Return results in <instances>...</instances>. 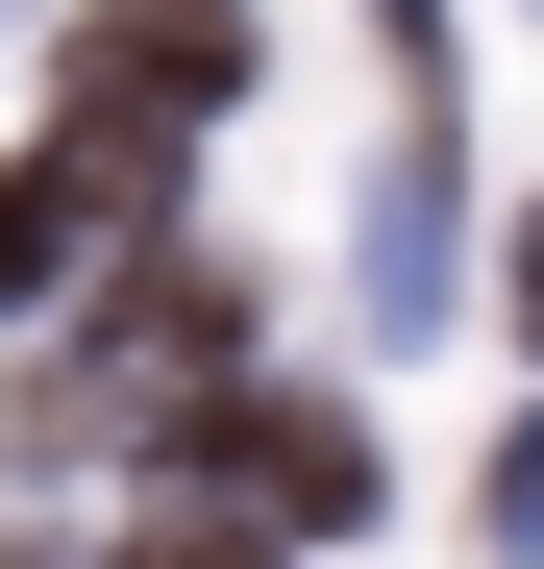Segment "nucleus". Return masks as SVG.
<instances>
[{
  "instance_id": "f257e3e1",
  "label": "nucleus",
  "mask_w": 544,
  "mask_h": 569,
  "mask_svg": "<svg viewBox=\"0 0 544 569\" xmlns=\"http://www.w3.org/2000/svg\"><path fill=\"white\" fill-rule=\"evenodd\" d=\"M74 272V173H0V298H50Z\"/></svg>"
},
{
  "instance_id": "f03ea898",
  "label": "nucleus",
  "mask_w": 544,
  "mask_h": 569,
  "mask_svg": "<svg viewBox=\"0 0 544 569\" xmlns=\"http://www.w3.org/2000/svg\"><path fill=\"white\" fill-rule=\"evenodd\" d=\"M149 569H248V545H149Z\"/></svg>"
}]
</instances>
